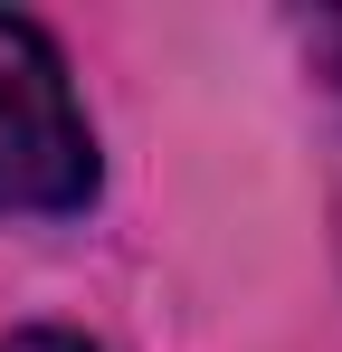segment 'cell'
<instances>
[{
	"label": "cell",
	"instance_id": "obj_1",
	"mask_svg": "<svg viewBox=\"0 0 342 352\" xmlns=\"http://www.w3.org/2000/svg\"><path fill=\"white\" fill-rule=\"evenodd\" d=\"M95 200V133L38 19L0 10V210L67 219Z\"/></svg>",
	"mask_w": 342,
	"mask_h": 352
},
{
	"label": "cell",
	"instance_id": "obj_2",
	"mask_svg": "<svg viewBox=\"0 0 342 352\" xmlns=\"http://www.w3.org/2000/svg\"><path fill=\"white\" fill-rule=\"evenodd\" d=\"M0 352H95L86 333H57V324H29V333H10Z\"/></svg>",
	"mask_w": 342,
	"mask_h": 352
},
{
	"label": "cell",
	"instance_id": "obj_3",
	"mask_svg": "<svg viewBox=\"0 0 342 352\" xmlns=\"http://www.w3.org/2000/svg\"><path fill=\"white\" fill-rule=\"evenodd\" d=\"M314 48H323V86H333V105H342V19L314 29Z\"/></svg>",
	"mask_w": 342,
	"mask_h": 352
}]
</instances>
